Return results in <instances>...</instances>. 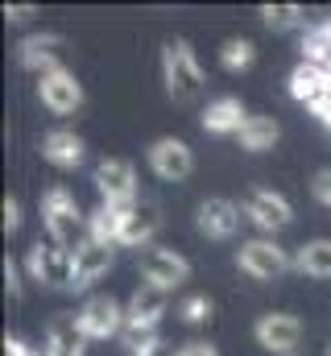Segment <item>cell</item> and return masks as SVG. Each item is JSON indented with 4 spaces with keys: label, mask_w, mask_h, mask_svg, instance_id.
<instances>
[{
    "label": "cell",
    "mask_w": 331,
    "mask_h": 356,
    "mask_svg": "<svg viewBox=\"0 0 331 356\" xmlns=\"http://www.w3.org/2000/svg\"><path fill=\"white\" fill-rule=\"evenodd\" d=\"M137 356H178V353H174L170 344H162V340H158V344H150L145 353H137Z\"/></svg>",
    "instance_id": "obj_34"
},
{
    "label": "cell",
    "mask_w": 331,
    "mask_h": 356,
    "mask_svg": "<svg viewBox=\"0 0 331 356\" xmlns=\"http://www.w3.org/2000/svg\"><path fill=\"white\" fill-rule=\"evenodd\" d=\"M158 228H162V207H158V199H137V203H129V211H124L120 245H129V249H145V245L154 241Z\"/></svg>",
    "instance_id": "obj_12"
},
{
    "label": "cell",
    "mask_w": 331,
    "mask_h": 356,
    "mask_svg": "<svg viewBox=\"0 0 331 356\" xmlns=\"http://www.w3.org/2000/svg\"><path fill=\"white\" fill-rule=\"evenodd\" d=\"M311 191H315V199H319L323 207H331V166H328V170H319V175H315V182H311Z\"/></svg>",
    "instance_id": "obj_28"
},
{
    "label": "cell",
    "mask_w": 331,
    "mask_h": 356,
    "mask_svg": "<svg viewBox=\"0 0 331 356\" xmlns=\"http://www.w3.org/2000/svg\"><path fill=\"white\" fill-rule=\"evenodd\" d=\"M4 290H8L13 302L21 298V273H17V261H4Z\"/></svg>",
    "instance_id": "obj_29"
},
{
    "label": "cell",
    "mask_w": 331,
    "mask_h": 356,
    "mask_svg": "<svg viewBox=\"0 0 331 356\" xmlns=\"http://www.w3.org/2000/svg\"><path fill=\"white\" fill-rule=\"evenodd\" d=\"M328 88H331V71L315 67V63H298V67L290 71V95H294L298 104H311V108H315Z\"/></svg>",
    "instance_id": "obj_19"
},
{
    "label": "cell",
    "mask_w": 331,
    "mask_h": 356,
    "mask_svg": "<svg viewBox=\"0 0 331 356\" xmlns=\"http://www.w3.org/2000/svg\"><path fill=\"white\" fill-rule=\"evenodd\" d=\"M58 54H63V33H29V38H21V46H17V58H21V67H29V71H54L58 67Z\"/></svg>",
    "instance_id": "obj_16"
},
{
    "label": "cell",
    "mask_w": 331,
    "mask_h": 356,
    "mask_svg": "<svg viewBox=\"0 0 331 356\" xmlns=\"http://www.w3.org/2000/svg\"><path fill=\"white\" fill-rule=\"evenodd\" d=\"M108 269H112V245L83 241L79 253H75V290H87V286L99 282Z\"/></svg>",
    "instance_id": "obj_17"
},
{
    "label": "cell",
    "mask_w": 331,
    "mask_h": 356,
    "mask_svg": "<svg viewBox=\"0 0 331 356\" xmlns=\"http://www.w3.org/2000/svg\"><path fill=\"white\" fill-rule=\"evenodd\" d=\"M236 137H241V145H245V149L261 154V149H273V145H277V137H282V124H277L273 116H248L245 129H241Z\"/></svg>",
    "instance_id": "obj_22"
},
{
    "label": "cell",
    "mask_w": 331,
    "mask_h": 356,
    "mask_svg": "<svg viewBox=\"0 0 331 356\" xmlns=\"http://www.w3.org/2000/svg\"><path fill=\"white\" fill-rule=\"evenodd\" d=\"M178 356H220L207 340H195V344H186V348H178Z\"/></svg>",
    "instance_id": "obj_32"
},
{
    "label": "cell",
    "mask_w": 331,
    "mask_h": 356,
    "mask_svg": "<svg viewBox=\"0 0 331 356\" xmlns=\"http://www.w3.org/2000/svg\"><path fill=\"white\" fill-rule=\"evenodd\" d=\"M178 315H182L186 323H207V319L216 315V302H211L207 294H191V298H182Z\"/></svg>",
    "instance_id": "obj_26"
},
{
    "label": "cell",
    "mask_w": 331,
    "mask_h": 356,
    "mask_svg": "<svg viewBox=\"0 0 331 356\" xmlns=\"http://www.w3.org/2000/svg\"><path fill=\"white\" fill-rule=\"evenodd\" d=\"M315 116H319V124H323V129L331 133V88L323 91V99L315 104Z\"/></svg>",
    "instance_id": "obj_31"
},
{
    "label": "cell",
    "mask_w": 331,
    "mask_h": 356,
    "mask_svg": "<svg viewBox=\"0 0 331 356\" xmlns=\"http://www.w3.org/2000/svg\"><path fill=\"white\" fill-rule=\"evenodd\" d=\"M245 216L257 228L273 232V228H286V224L294 220V207H290L286 195H277V191H269V186H252L245 195Z\"/></svg>",
    "instance_id": "obj_7"
},
{
    "label": "cell",
    "mask_w": 331,
    "mask_h": 356,
    "mask_svg": "<svg viewBox=\"0 0 331 356\" xmlns=\"http://www.w3.org/2000/svg\"><path fill=\"white\" fill-rule=\"evenodd\" d=\"M29 13H33L29 4H8V8H4V17H8V21H25Z\"/></svg>",
    "instance_id": "obj_33"
},
{
    "label": "cell",
    "mask_w": 331,
    "mask_h": 356,
    "mask_svg": "<svg viewBox=\"0 0 331 356\" xmlns=\"http://www.w3.org/2000/svg\"><path fill=\"white\" fill-rule=\"evenodd\" d=\"M95 191H99V199L112 203V207L137 203V170H133V162H124V158H104V162L95 166Z\"/></svg>",
    "instance_id": "obj_4"
},
{
    "label": "cell",
    "mask_w": 331,
    "mask_h": 356,
    "mask_svg": "<svg viewBox=\"0 0 331 356\" xmlns=\"http://www.w3.org/2000/svg\"><path fill=\"white\" fill-rule=\"evenodd\" d=\"M162 79L174 104H191L203 91V67H199L195 50L182 38H174V42L162 46Z\"/></svg>",
    "instance_id": "obj_2"
},
{
    "label": "cell",
    "mask_w": 331,
    "mask_h": 356,
    "mask_svg": "<svg viewBox=\"0 0 331 356\" xmlns=\"http://www.w3.org/2000/svg\"><path fill=\"white\" fill-rule=\"evenodd\" d=\"M79 323L87 332V340H108V336H120L129 319H124V307L112 294H91L79 311Z\"/></svg>",
    "instance_id": "obj_5"
},
{
    "label": "cell",
    "mask_w": 331,
    "mask_h": 356,
    "mask_svg": "<svg viewBox=\"0 0 331 356\" xmlns=\"http://www.w3.org/2000/svg\"><path fill=\"white\" fill-rule=\"evenodd\" d=\"M42 158L54 162V166H63V170H75L83 162V141L71 129H54V133L42 137Z\"/></svg>",
    "instance_id": "obj_20"
},
{
    "label": "cell",
    "mask_w": 331,
    "mask_h": 356,
    "mask_svg": "<svg viewBox=\"0 0 331 356\" xmlns=\"http://www.w3.org/2000/svg\"><path fill=\"white\" fill-rule=\"evenodd\" d=\"M38 95H42V104H46L54 116H67V112H75V108L83 104L79 79H75L71 71H63V67H54V71H46V75H42Z\"/></svg>",
    "instance_id": "obj_13"
},
{
    "label": "cell",
    "mask_w": 331,
    "mask_h": 356,
    "mask_svg": "<svg viewBox=\"0 0 331 356\" xmlns=\"http://www.w3.org/2000/svg\"><path fill=\"white\" fill-rule=\"evenodd\" d=\"M252 336H257L261 348H269V353H277V356H290L298 348V340H302V323L294 315H286V311H273V315L257 319Z\"/></svg>",
    "instance_id": "obj_8"
},
{
    "label": "cell",
    "mask_w": 331,
    "mask_h": 356,
    "mask_svg": "<svg viewBox=\"0 0 331 356\" xmlns=\"http://www.w3.org/2000/svg\"><path fill=\"white\" fill-rule=\"evenodd\" d=\"M124 211H129V207H112V203H99V207L87 216V241H99V245H116V241H120V228H124Z\"/></svg>",
    "instance_id": "obj_21"
},
{
    "label": "cell",
    "mask_w": 331,
    "mask_h": 356,
    "mask_svg": "<svg viewBox=\"0 0 331 356\" xmlns=\"http://www.w3.org/2000/svg\"><path fill=\"white\" fill-rule=\"evenodd\" d=\"M87 353V332L79 315H54L46 323V356H83Z\"/></svg>",
    "instance_id": "obj_15"
},
{
    "label": "cell",
    "mask_w": 331,
    "mask_h": 356,
    "mask_svg": "<svg viewBox=\"0 0 331 356\" xmlns=\"http://www.w3.org/2000/svg\"><path fill=\"white\" fill-rule=\"evenodd\" d=\"M220 63H224L228 71H248V67L257 63V46H252L248 38H232V42H224Z\"/></svg>",
    "instance_id": "obj_24"
},
{
    "label": "cell",
    "mask_w": 331,
    "mask_h": 356,
    "mask_svg": "<svg viewBox=\"0 0 331 356\" xmlns=\"http://www.w3.org/2000/svg\"><path fill=\"white\" fill-rule=\"evenodd\" d=\"M195 224H199V232H203V236H211V241H232V236H236V228H241V207H236L232 199L211 195V199H203V203H199Z\"/></svg>",
    "instance_id": "obj_10"
},
{
    "label": "cell",
    "mask_w": 331,
    "mask_h": 356,
    "mask_svg": "<svg viewBox=\"0 0 331 356\" xmlns=\"http://www.w3.org/2000/svg\"><path fill=\"white\" fill-rule=\"evenodd\" d=\"M120 340H124V348H133V356H137V353H145L150 344H158V332H150V327H129V323H124Z\"/></svg>",
    "instance_id": "obj_27"
},
{
    "label": "cell",
    "mask_w": 331,
    "mask_h": 356,
    "mask_svg": "<svg viewBox=\"0 0 331 356\" xmlns=\"http://www.w3.org/2000/svg\"><path fill=\"white\" fill-rule=\"evenodd\" d=\"M141 277L162 286V290H174V286H182L191 277V261L182 253H174V249H145L141 253Z\"/></svg>",
    "instance_id": "obj_11"
},
{
    "label": "cell",
    "mask_w": 331,
    "mask_h": 356,
    "mask_svg": "<svg viewBox=\"0 0 331 356\" xmlns=\"http://www.w3.org/2000/svg\"><path fill=\"white\" fill-rule=\"evenodd\" d=\"M25 269H29V277L33 282H42V286H75V253H67V249H58L54 241L50 245H33L29 249V257H25Z\"/></svg>",
    "instance_id": "obj_3"
},
{
    "label": "cell",
    "mask_w": 331,
    "mask_h": 356,
    "mask_svg": "<svg viewBox=\"0 0 331 356\" xmlns=\"http://www.w3.org/2000/svg\"><path fill=\"white\" fill-rule=\"evenodd\" d=\"M261 21L269 29H294L302 21V8L298 4H261Z\"/></svg>",
    "instance_id": "obj_25"
},
{
    "label": "cell",
    "mask_w": 331,
    "mask_h": 356,
    "mask_svg": "<svg viewBox=\"0 0 331 356\" xmlns=\"http://www.w3.org/2000/svg\"><path fill=\"white\" fill-rule=\"evenodd\" d=\"M42 220H46V232L58 249L79 253V245L87 241V216L79 211V203L67 186H50L42 195Z\"/></svg>",
    "instance_id": "obj_1"
},
{
    "label": "cell",
    "mask_w": 331,
    "mask_h": 356,
    "mask_svg": "<svg viewBox=\"0 0 331 356\" xmlns=\"http://www.w3.org/2000/svg\"><path fill=\"white\" fill-rule=\"evenodd\" d=\"M4 356H33V353H29L21 340H4Z\"/></svg>",
    "instance_id": "obj_35"
},
{
    "label": "cell",
    "mask_w": 331,
    "mask_h": 356,
    "mask_svg": "<svg viewBox=\"0 0 331 356\" xmlns=\"http://www.w3.org/2000/svg\"><path fill=\"white\" fill-rule=\"evenodd\" d=\"M17 224H21V203L17 199H4V228L17 232Z\"/></svg>",
    "instance_id": "obj_30"
},
{
    "label": "cell",
    "mask_w": 331,
    "mask_h": 356,
    "mask_svg": "<svg viewBox=\"0 0 331 356\" xmlns=\"http://www.w3.org/2000/svg\"><path fill=\"white\" fill-rule=\"evenodd\" d=\"M150 166H154V175L166 178V182H182V178H191V170H195V154H191V145L178 141V137H158V141L150 145Z\"/></svg>",
    "instance_id": "obj_9"
},
{
    "label": "cell",
    "mask_w": 331,
    "mask_h": 356,
    "mask_svg": "<svg viewBox=\"0 0 331 356\" xmlns=\"http://www.w3.org/2000/svg\"><path fill=\"white\" fill-rule=\"evenodd\" d=\"M294 269L307 277H331V241H307L294 257Z\"/></svg>",
    "instance_id": "obj_23"
},
{
    "label": "cell",
    "mask_w": 331,
    "mask_h": 356,
    "mask_svg": "<svg viewBox=\"0 0 331 356\" xmlns=\"http://www.w3.org/2000/svg\"><path fill=\"white\" fill-rule=\"evenodd\" d=\"M236 261H241V269H245L248 277H261V282L282 277L286 269L294 266V261L286 257V249H282V245H273V241H265V236L245 241V245H241V253H236Z\"/></svg>",
    "instance_id": "obj_6"
},
{
    "label": "cell",
    "mask_w": 331,
    "mask_h": 356,
    "mask_svg": "<svg viewBox=\"0 0 331 356\" xmlns=\"http://www.w3.org/2000/svg\"><path fill=\"white\" fill-rule=\"evenodd\" d=\"M245 120H248V112L236 95H220V99H211L207 112H203V129H207V133H220V137H224V133H241Z\"/></svg>",
    "instance_id": "obj_18"
},
{
    "label": "cell",
    "mask_w": 331,
    "mask_h": 356,
    "mask_svg": "<svg viewBox=\"0 0 331 356\" xmlns=\"http://www.w3.org/2000/svg\"><path fill=\"white\" fill-rule=\"evenodd\" d=\"M166 302H170V290L154 286V282H141V286L133 290L129 307H124L129 327H150V332H158V319L166 315Z\"/></svg>",
    "instance_id": "obj_14"
}]
</instances>
